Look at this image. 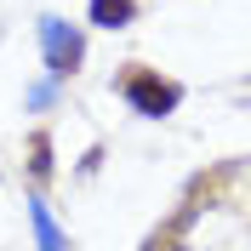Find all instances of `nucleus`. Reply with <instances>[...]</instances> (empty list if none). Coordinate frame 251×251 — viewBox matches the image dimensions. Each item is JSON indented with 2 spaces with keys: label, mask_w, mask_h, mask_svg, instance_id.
<instances>
[{
  "label": "nucleus",
  "mask_w": 251,
  "mask_h": 251,
  "mask_svg": "<svg viewBox=\"0 0 251 251\" xmlns=\"http://www.w3.org/2000/svg\"><path fill=\"white\" fill-rule=\"evenodd\" d=\"M51 172H57V160H51V131H34L29 137V177L34 183H51Z\"/></svg>",
  "instance_id": "39448f33"
},
{
  "label": "nucleus",
  "mask_w": 251,
  "mask_h": 251,
  "mask_svg": "<svg viewBox=\"0 0 251 251\" xmlns=\"http://www.w3.org/2000/svg\"><path fill=\"white\" fill-rule=\"evenodd\" d=\"M29 228H34V246L40 251H69V240H63V228H57V217H51V205L40 200V194H29Z\"/></svg>",
  "instance_id": "7ed1b4c3"
},
{
  "label": "nucleus",
  "mask_w": 251,
  "mask_h": 251,
  "mask_svg": "<svg viewBox=\"0 0 251 251\" xmlns=\"http://www.w3.org/2000/svg\"><path fill=\"white\" fill-rule=\"evenodd\" d=\"M46 103H57V80H40V86H29V109H46Z\"/></svg>",
  "instance_id": "423d86ee"
},
{
  "label": "nucleus",
  "mask_w": 251,
  "mask_h": 251,
  "mask_svg": "<svg viewBox=\"0 0 251 251\" xmlns=\"http://www.w3.org/2000/svg\"><path fill=\"white\" fill-rule=\"evenodd\" d=\"M183 223H188V211H183V217L172 223V228H166V234H154V240H149V246H143V251H172V240L183 234Z\"/></svg>",
  "instance_id": "0eeeda50"
},
{
  "label": "nucleus",
  "mask_w": 251,
  "mask_h": 251,
  "mask_svg": "<svg viewBox=\"0 0 251 251\" xmlns=\"http://www.w3.org/2000/svg\"><path fill=\"white\" fill-rule=\"evenodd\" d=\"M114 92H120L126 109L143 114V120H166V114L183 109V86L166 80L160 69H143V63H126V75L114 80Z\"/></svg>",
  "instance_id": "f257e3e1"
},
{
  "label": "nucleus",
  "mask_w": 251,
  "mask_h": 251,
  "mask_svg": "<svg viewBox=\"0 0 251 251\" xmlns=\"http://www.w3.org/2000/svg\"><path fill=\"white\" fill-rule=\"evenodd\" d=\"M137 0H86V23L92 29H131L137 23Z\"/></svg>",
  "instance_id": "20e7f679"
},
{
  "label": "nucleus",
  "mask_w": 251,
  "mask_h": 251,
  "mask_svg": "<svg viewBox=\"0 0 251 251\" xmlns=\"http://www.w3.org/2000/svg\"><path fill=\"white\" fill-rule=\"evenodd\" d=\"M40 51H46V80H69L86 63V34L69 23V17L46 12L40 17Z\"/></svg>",
  "instance_id": "f03ea898"
}]
</instances>
